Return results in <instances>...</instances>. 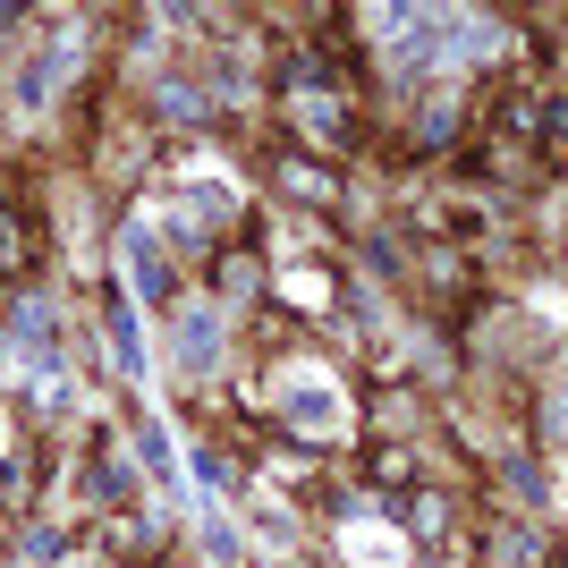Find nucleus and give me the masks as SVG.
<instances>
[{"label": "nucleus", "mask_w": 568, "mask_h": 568, "mask_svg": "<svg viewBox=\"0 0 568 568\" xmlns=\"http://www.w3.org/2000/svg\"><path fill=\"white\" fill-rule=\"evenodd\" d=\"M272 407L288 416V433H297L306 450H323V442L348 425V399H339L332 382H281V399H272Z\"/></svg>", "instance_id": "f257e3e1"}, {"label": "nucleus", "mask_w": 568, "mask_h": 568, "mask_svg": "<svg viewBox=\"0 0 568 568\" xmlns=\"http://www.w3.org/2000/svg\"><path fill=\"white\" fill-rule=\"evenodd\" d=\"M213 356H221V314L213 306H187L179 314V374H213Z\"/></svg>", "instance_id": "f03ea898"}, {"label": "nucleus", "mask_w": 568, "mask_h": 568, "mask_svg": "<svg viewBox=\"0 0 568 568\" xmlns=\"http://www.w3.org/2000/svg\"><path fill=\"white\" fill-rule=\"evenodd\" d=\"M128 281H136L144 306L170 297V263H162V246H153V230H128Z\"/></svg>", "instance_id": "7ed1b4c3"}, {"label": "nucleus", "mask_w": 568, "mask_h": 568, "mask_svg": "<svg viewBox=\"0 0 568 568\" xmlns=\"http://www.w3.org/2000/svg\"><path fill=\"white\" fill-rule=\"evenodd\" d=\"M60 60H69V43H51L43 60H26V69H18V111H43V102H51V85H60Z\"/></svg>", "instance_id": "20e7f679"}, {"label": "nucleus", "mask_w": 568, "mask_h": 568, "mask_svg": "<svg viewBox=\"0 0 568 568\" xmlns=\"http://www.w3.org/2000/svg\"><path fill=\"white\" fill-rule=\"evenodd\" d=\"M111 356H119V374H144V339L128 323V306H111Z\"/></svg>", "instance_id": "39448f33"}, {"label": "nucleus", "mask_w": 568, "mask_h": 568, "mask_svg": "<svg viewBox=\"0 0 568 568\" xmlns=\"http://www.w3.org/2000/svg\"><path fill=\"white\" fill-rule=\"evenodd\" d=\"M339 544H348L356 560H374V568H407V551H399V544H382V535H365V526H348Z\"/></svg>", "instance_id": "423d86ee"}, {"label": "nucleus", "mask_w": 568, "mask_h": 568, "mask_svg": "<svg viewBox=\"0 0 568 568\" xmlns=\"http://www.w3.org/2000/svg\"><path fill=\"white\" fill-rule=\"evenodd\" d=\"M136 458H144V467H153V475H179V467H170V433L153 425V416H144V425H136Z\"/></svg>", "instance_id": "0eeeda50"}, {"label": "nucleus", "mask_w": 568, "mask_h": 568, "mask_svg": "<svg viewBox=\"0 0 568 568\" xmlns=\"http://www.w3.org/2000/svg\"><path fill=\"white\" fill-rule=\"evenodd\" d=\"M416 535L442 544V535H450V500H416Z\"/></svg>", "instance_id": "6e6552de"}, {"label": "nucleus", "mask_w": 568, "mask_h": 568, "mask_svg": "<svg viewBox=\"0 0 568 568\" xmlns=\"http://www.w3.org/2000/svg\"><path fill=\"white\" fill-rule=\"evenodd\" d=\"M0 263H9V272L26 263V230H18V213H0Z\"/></svg>", "instance_id": "1a4fd4ad"}]
</instances>
